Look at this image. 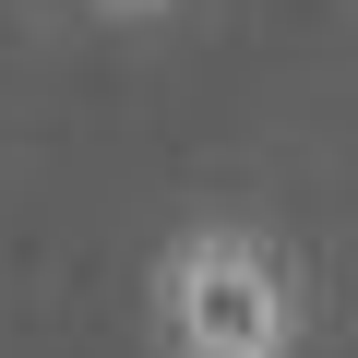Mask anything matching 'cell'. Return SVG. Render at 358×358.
I'll list each match as a JSON object with an SVG mask.
<instances>
[{
	"label": "cell",
	"mask_w": 358,
	"mask_h": 358,
	"mask_svg": "<svg viewBox=\"0 0 358 358\" xmlns=\"http://www.w3.org/2000/svg\"><path fill=\"white\" fill-rule=\"evenodd\" d=\"M96 13H120V24H143V13H167V0H96Z\"/></svg>",
	"instance_id": "7a4b0ae2"
},
{
	"label": "cell",
	"mask_w": 358,
	"mask_h": 358,
	"mask_svg": "<svg viewBox=\"0 0 358 358\" xmlns=\"http://www.w3.org/2000/svg\"><path fill=\"white\" fill-rule=\"evenodd\" d=\"M155 346L167 358H299V275L263 227L203 215L155 251Z\"/></svg>",
	"instance_id": "6da1fadb"
}]
</instances>
